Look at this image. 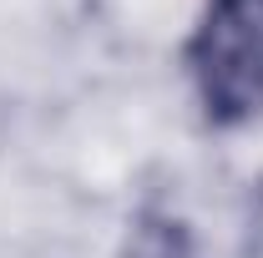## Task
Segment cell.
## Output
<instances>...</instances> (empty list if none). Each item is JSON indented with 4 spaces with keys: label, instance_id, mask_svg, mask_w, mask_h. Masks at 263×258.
Returning <instances> with one entry per match:
<instances>
[{
    "label": "cell",
    "instance_id": "obj_1",
    "mask_svg": "<svg viewBox=\"0 0 263 258\" xmlns=\"http://www.w3.org/2000/svg\"><path fill=\"white\" fill-rule=\"evenodd\" d=\"M208 122L238 127L263 112V0H208L187 46Z\"/></svg>",
    "mask_w": 263,
    "mask_h": 258
}]
</instances>
